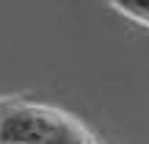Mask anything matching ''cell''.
Returning a JSON list of instances; mask_svg holds the SVG:
<instances>
[{
  "mask_svg": "<svg viewBox=\"0 0 149 144\" xmlns=\"http://www.w3.org/2000/svg\"><path fill=\"white\" fill-rule=\"evenodd\" d=\"M3 144H100L77 117L55 105L8 97L0 117Z\"/></svg>",
  "mask_w": 149,
  "mask_h": 144,
  "instance_id": "6da1fadb",
  "label": "cell"
},
{
  "mask_svg": "<svg viewBox=\"0 0 149 144\" xmlns=\"http://www.w3.org/2000/svg\"><path fill=\"white\" fill-rule=\"evenodd\" d=\"M116 11H122L124 17L141 22L144 28H149V0H108Z\"/></svg>",
  "mask_w": 149,
  "mask_h": 144,
  "instance_id": "7a4b0ae2",
  "label": "cell"
},
{
  "mask_svg": "<svg viewBox=\"0 0 149 144\" xmlns=\"http://www.w3.org/2000/svg\"><path fill=\"white\" fill-rule=\"evenodd\" d=\"M6 103H8V97H0V117H3V108H6ZM0 144H3V139H0Z\"/></svg>",
  "mask_w": 149,
  "mask_h": 144,
  "instance_id": "3957f363",
  "label": "cell"
}]
</instances>
